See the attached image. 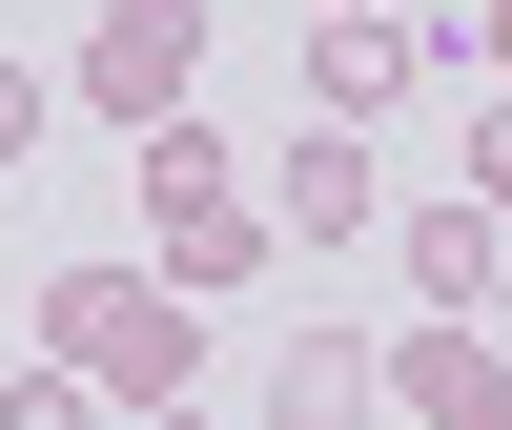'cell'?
<instances>
[{"instance_id":"obj_1","label":"cell","mask_w":512,"mask_h":430,"mask_svg":"<svg viewBox=\"0 0 512 430\" xmlns=\"http://www.w3.org/2000/svg\"><path fill=\"white\" fill-rule=\"evenodd\" d=\"M41 349H62L103 410H144V390H205V287H164L144 246H123V267H62V287H41Z\"/></svg>"},{"instance_id":"obj_2","label":"cell","mask_w":512,"mask_h":430,"mask_svg":"<svg viewBox=\"0 0 512 430\" xmlns=\"http://www.w3.org/2000/svg\"><path fill=\"white\" fill-rule=\"evenodd\" d=\"M123 144H144V267H164V287H246V267H267V185L205 144V103L123 123Z\"/></svg>"},{"instance_id":"obj_3","label":"cell","mask_w":512,"mask_h":430,"mask_svg":"<svg viewBox=\"0 0 512 430\" xmlns=\"http://www.w3.org/2000/svg\"><path fill=\"white\" fill-rule=\"evenodd\" d=\"M246 185H267V246H369V226H390V164H369V123H287Z\"/></svg>"},{"instance_id":"obj_4","label":"cell","mask_w":512,"mask_h":430,"mask_svg":"<svg viewBox=\"0 0 512 430\" xmlns=\"http://www.w3.org/2000/svg\"><path fill=\"white\" fill-rule=\"evenodd\" d=\"M62 82H82L103 123H164V103H205V0H103Z\"/></svg>"},{"instance_id":"obj_5","label":"cell","mask_w":512,"mask_h":430,"mask_svg":"<svg viewBox=\"0 0 512 430\" xmlns=\"http://www.w3.org/2000/svg\"><path fill=\"white\" fill-rule=\"evenodd\" d=\"M410 82H431L410 0H308V123H390Z\"/></svg>"},{"instance_id":"obj_6","label":"cell","mask_w":512,"mask_h":430,"mask_svg":"<svg viewBox=\"0 0 512 430\" xmlns=\"http://www.w3.org/2000/svg\"><path fill=\"white\" fill-rule=\"evenodd\" d=\"M390 410H410V430H512V349H492L472 308L390 328Z\"/></svg>"},{"instance_id":"obj_7","label":"cell","mask_w":512,"mask_h":430,"mask_svg":"<svg viewBox=\"0 0 512 430\" xmlns=\"http://www.w3.org/2000/svg\"><path fill=\"white\" fill-rule=\"evenodd\" d=\"M349 410H390V349H369V328H287V349H267V430H349Z\"/></svg>"},{"instance_id":"obj_8","label":"cell","mask_w":512,"mask_h":430,"mask_svg":"<svg viewBox=\"0 0 512 430\" xmlns=\"http://www.w3.org/2000/svg\"><path fill=\"white\" fill-rule=\"evenodd\" d=\"M492 267H512L492 205H431V226H410V287H431V308H492Z\"/></svg>"},{"instance_id":"obj_9","label":"cell","mask_w":512,"mask_h":430,"mask_svg":"<svg viewBox=\"0 0 512 430\" xmlns=\"http://www.w3.org/2000/svg\"><path fill=\"white\" fill-rule=\"evenodd\" d=\"M0 430H103V390H82V369H62V349H41V369H21V390H0Z\"/></svg>"},{"instance_id":"obj_10","label":"cell","mask_w":512,"mask_h":430,"mask_svg":"<svg viewBox=\"0 0 512 430\" xmlns=\"http://www.w3.org/2000/svg\"><path fill=\"white\" fill-rule=\"evenodd\" d=\"M472 205H492V226H512V82H492V103H472Z\"/></svg>"},{"instance_id":"obj_11","label":"cell","mask_w":512,"mask_h":430,"mask_svg":"<svg viewBox=\"0 0 512 430\" xmlns=\"http://www.w3.org/2000/svg\"><path fill=\"white\" fill-rule=\"evenodd\" d=\"M41 123H62V82H21V62H0V164H41Z\"/></svg>"},{"instance_id":"obj_12","label":"cell","mask_w":512,"mask_h":430,"mask_svg":"<svg viewBox=\"0 0 512 430\" xmlns=\"http://www.w3.org/2000/svg\"><path fill=\"white\" fill-rule=\"evenodd\" d=\"M451 62H492V82H512V0H492V21H472V41H451Z\"/></svg>"},{"instance_id":"obj_13","label":"cell","mask_w":512,"mask_h":430,"mask_svg":"<svg viewBox=\"0 0 512 430\" xmlns=\"http://www.w3.org/2000/svg\"><path fill=\"white\" fill-rule=\"evenodd\" d=\"M103 430H205V410H185V390H144V410H103Z\"/></svg>"}]
</instances>
